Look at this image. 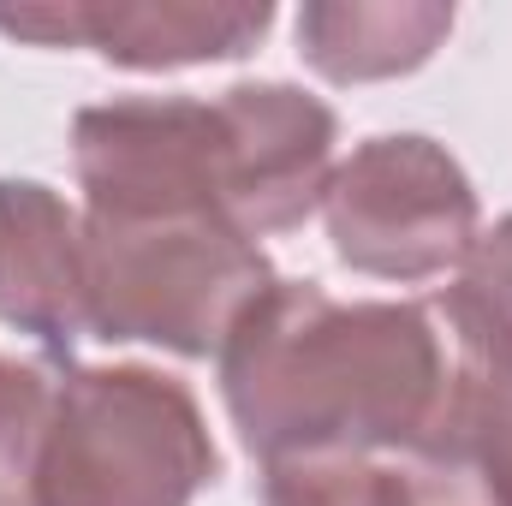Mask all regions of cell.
Instances as JSON below:
<instances>
[{
	"label": "cell",
	"mask_w": 512,
	"mask_h": 506,
	"mask_svg": "<svg viewBox=\"0 0 512 506\" xmlns=\"http://www.w3.org/2000/svg\"><path fill=\"white\" fill-rule=\"evenodd\" d=\"M221 393L262 465L376 459L441 441L453 364L423 304H340L316 280H274L221 346Z\"/></svg>",
	"instance_id": "1"
},
{
	"label": "cell",
	"mask_w": 512,
	"mask_h": 506,
	"mask_svg": "<svg viewBox=\"0 0 512 506\" xmlns=\"http://www.w3.org/2000/svg\"><path fill=\"white\" fill-rule=\"evenodd\" d=\"M221 459L197 393L143 364H72L54 376L36 506H191Z\"/></svg>",
	"instance_id": "2"
},
{
	"label": "cell",
	"mask_w": 512,
	"mask_h": 506,
	"mask_svg": "<svg viewBox=\"0 0 512 506\" xmlns=\"http://www.w3.org/2000/svg\"><path fill=\"white\" fill-rule=\"evenodd\" d=\"M90 334L179 358H221L227 334L274 286L256 239L215 215H84Z\"/></svg>",
	"instance_id": "3"
},
{
	"label": "cell",
	"mask_w": 512,
	"mask_h": 506,
	"mask_svg": "<svg viewBox=\"0 0 512 506\" xmlns=\"http://www.w3.org/2000/svg\"><path fill=\"white\" fill-rule=\"evenodd\" d=\"M322 221L346 268L376 280H435L477 245V191L435 137L399 131L358 143L334 167Z\"/></svg>",
	"instance_id": "4"
},
{
	"label": "cell",
	"mask_w": 512,
	"mask_h": 506,
	"mask_svg": "<svg viewBox=\"0 0 512 506\" xmlns=\"http://www.w3.org/2000/svg\"><path fill=\"white\" fill-rule=\"evenodd\" d=\"M72 167L90 215H221V96H120L72 120ZM233 227V221H227Z\"/></svg>",
	"instance_id": "5"
},
{
	"label": "cell",
	"mask_w": 512,
	"mask_h": 506,
	"mask_svg": "<svg viewBox=\"0 0 512 506\" xmlns=\"http://www.w3.org/2000/svg\"><path fill=\"white\" fill-rule=\"evenodd\" d=\"M221 120H227L221 215L245 239L304 227L334 179V137H340L334 108L292 84H233L221 90Z\"/></svg>",
	"instance_id": "6"
},
{
	"label": "cell",
	"mask_w": 512,
	"mask_h": 506,
	"mask_svg": "<svg viewBox=\"0 0 512 506\" xmlns=\"http://www.w3.org/2000/svg\"><path fill=\"white\" fill-rule=\"evenodd\" d=\"M0 322L54 358L90 334L84 221L42 179H0Z\"/></svg>",
	"instance_id": "7"
},
{
	"label": "cell",
	"mask_w": 512,
	"mask_h": 506,
	"mask_svg": "<svg viewBox=\"0 0 512 506\" xmlns=\"http://www.w3.org/2000/svg\"><path fill=\"white\" fill-rule=\"evenodd\" d=\"M274 24L262 0H72V48H96L126 72H179L239 60Z\"/></svg>",
	"instance_id": "8"
},
{
	"label": "cell",
	"mask_w": 512,
	"mask_h": 506,
	"mask_svg": "<svg viewBox=\"0 0 512 506\" xmlns=\"http://www.w3.org/2000/svg\"><path fill=\"white\" fill-rule=\"evenodd\" d=\"M453 30L441 0H310L298 12V54L328 84H376L417 72Z\"/></svg>",
	"instance_id": "9"
},
{
	"label": "cell",
	"mask_w": 512,
	"mask_h": 506,
	"mask_svg": "<svg viewBox=\"0 0 512 506\" xmlns=\"http://www.w3.org/2000/svg\"><path fill=\"white\" fill-rule=\"evenodd\" d=\"M441 316L459 334L465 364H512V215L477 233L441 298Z\"/></svg>",
	"instance_id": "10"
},
{
	"label": "cell",
	"mask_w": 512,
	"mask_h": 506,
	"mask_svg": "<svg viewBox=\"0 0 512 506\" xmlns=\"http://www.w3.org/2000/svg\"><path fill=\"white\" fill-rule=\"evenodd\" d=\"M512 506V364H459L441 441Z\"/></svg>",
	"instance_id": "11"
},
{
	"label": "cell",
	"mask_w": 512,
	"mask_h": 506,
	"mask_svg": "<svg viewBox=\"0 0 512 506\" xmlns=\"http://www.w3.org/2000/svg\"><path fill=\"white\" fill-rule=\"evenodd\" d=\"M262 506H393V465L364 453H304L262 465Z\"/></svg>",
	"instance_id": "12"
},
{
	"label": "cell",
	"mask_w": 512,
	"mask_h": 506,
	"mask_svg": "<svg viewBox=\"0 0 512 506\" xmlns=\"http://www.w3.org/2000/svg\"><path fill=\"white\" fill-rule=\"evenodd\" d=\"M54 381L36 364L0 358V506H36V459L48 435Z\"/></svg>",
	"instance_id": "13"
},
{
	"label": "cell",
	"mask_w": 512,
	"mask_h": 506,
	"mask_svg": "<svg viewBox=\"0 0 512 506\" xmlns=\"http://www.w3.org/2000/svg\"><path fill=\"white\" fill-rule=\"evenodd\" d=\"M393 506H501V495L453 447H417L393 459Z\"/></svg>",
	"instance_id": "14"
}]
</instances>
